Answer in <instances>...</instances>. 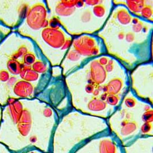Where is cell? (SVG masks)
Wrapping results in <instances>:
<instances>
[{"instance_id":"obj_15","label":"cell","mask_w":153,"mask_h":153,"mask_svg":"<svg viewBox=\"0 0 153 153\" xmlns=\"http://www.w3.org/2000/svg\"><path fill=\"white\" fill-rule=\"evenodd\" d=\"M32 69L38 74L44 73L47 71V66L43 62L37 60L31 66Z\"/></svg>"},{"instance_id":"obj_33","label":"cell","mask_w":153,"mask_h":153,"mask_svg":"<svg viewBox=\"0 0 153 153\" xmlns=\"http://www.w3.org/2000/svg\"><path fill=\"white\" fill-rule=\"evenodd\" d=\"M94 87L92 85V84H89L88 85L86 88H85V90L87 91V92H89V93H91V92H93L94 91Z\"/></svg>"},{"instance_id":"obj_27","label":"cell","mask_w":153,"mask_h":153,"mask_svg":"<svg viewBox=\"0 0 153 153\" xmlns=\"http://www.w3.org/2000/svg\"><path fill=\"white\" fill-rule=\"evenodd\" d=\"M113 68V62L110 60L105 65V70L107 72H111Z\"/></svg>"},{"instance_id":"obj_36","label":"cell","mask_w":153,"mask_h":153,"mask_svg":"<svg viewBox=\"0 0 153 153\" xmlns=\"http://www.w3.org/2000/svg\"><path fill=\"white\" fill-rule=\"evenodd\" d=\"M83 19H84V20H85V19H88V20H89V19H90V13H85V14L83 15Z\"/></svg>"},{"instance_id":"obj_30","label":"cell","mask_w":153,"mask_h":153,"mask_svg":"<svg viewBox=\"0 0 153 153\" xmlns=\"http://www.w3.org/2000/svg\"><path fill=\"white\" fill-rule=\"evenodd\" d=\"M43 114H44V115L45 117H51V116L52 115V110H51L50 108H46V109H45V110H44Z\"/></svg>"},{"instance_id":"obj_12","label":"cell","mask_w":153,"mask_h":153,"mask_svg":"<svg viewBox=\"0 0 153 153\" xmlns=\"http://www.w3.org/2000/svg\"><path fill=\"white\" fill-rule=\"evenodd\" d=\"M127 4L130 10L134 12H141L144 7V2L143 1H128Z\"/></svg>"},{"instance_id":"obj_4","label":"cell","mask_w":153,"mask_h":153,"mask_svg":"<svg viewBox=\"0 0 153 153\" xmlns=\"http://www.w3.org/2000/svg\"><path fill=\"white\" fill-rule=\"evenodd\" d=\"M43 40L53 48L62 47L65 42V37L63 32L57 29L44 28L42 32Z\"/></svg>"},{"instance_id":"obj_24","label":"cell","mask_w":153,"mask_h":153,"mask_svg":"<svg viewBox=\"0 0 153 153\" xmlns=\"http://www.w3.org/2000/svg\"><path fill=\"white\" fill-rule=\"evenodd\" d=\"M125 104L128 107H133L135 106V105L136 104V102L135 100L131 97H128L127 99H126L125 101Z\"/></svg>"},{"instance_id":"obj_28","label":"cell","mask_w":153,"mask_h":153,"mask_svg":"<svg viewBox=\"0 0 153 153\" xmlns=\"http://www.w3.org/2000/svg\"><path fill=\"white\" fill-rule=\"evenodd\" d=\"M51 27L50 28H53V29H56L59 27V22H57L56 20H52L51 21L49 22Z\"/></svg>"},{"instance_id":"obj_18","label":"cell","mask_w":153,"mask_h":153,"mask_svg":"<svg viewBox=\"0 0 153 153\" xmlns=\"http://www.w3.org/2000/svg\"><path fill=\"white\" fill-rule=\"evenodd\" d=\"M12 31L11 29L0 23V43Z\"/></svg>"},{"instance_id":"obj_11","label":"cell","mask_w":153,"mask_h":153,"mask_svg":"<svg viewBox=\"0 0 153 153\" xmlns=\"http://www.w3.org/2000/svg\"><path fill=\"white\" fill-rule=\"evenodd\" d=\"M106 107V104L104 101L97 99L91 100L88 105V108L91 111H99L104 110Z\"/></svg>"},{"instance_id":"obj_23","label":"cell","mask_w":153,"mask_h":153,"mask_svg":"<svg viewBox=\"0 0 153 153\" xmlns=\"http://www.w3.org/2000/svg\"><path fill=\"white\" fill-rule=\"evenodd\" d=\"M68 58L71 60L75 61L80 58V55L75 51H71L68 54Z\"/></svg>"},{"instance_id":"obj_3","label":"cell","mask_w":153,"mask_h":153,"mask_svg":"<svg viewBox=\"0 0 153 153\" xmlns=\"http://www.w3.org/2000/svg\"><path fill=\"white\" fill-rule=\"evenodd\" d=\"M74 46L79 55L85 56L96 55L99 51L94 39L87 36H83L75 40Z\"/></svg>"},{"instance_id":"obj_32","label":"cell","mask_w":153,"mask_h":153,"mask_svg":"<svg viewBox=\"0 0 153 153\" xmlns=\"http://www.w3.org/2000/svg\"><path fill=\"white\" fill-rule=\"evenodd\" d=\"M134 39V36L131 33H128L126 35V40L128 42H131Z\"/></svg>"},{"instance_id":"obj_31","label":"cell","mask_w":153,"mask_h":153,"mask_svg":"<svg viewBox=\"0 0 153 153\" xmlns=\"http://www.w3.org/2000/svg\"><path fill=\"white\" fill-rule=\"evenodd\" d=\"M71 44V40L68 39V40H65L64 43V44H63V46H62V49H65L68 48L70 47Z\"/></svg>"},{"instance_id":"obj_1","label":"cell","mask_w":153,"mask_h":153,"mask_svg":"<svg viewBox=\"0 0 153 153\" xmlns=\"http://www.w3.org/2000/svg\"><path fill=\"white\" fill-rule=\"evenodd\" d=\"M28 9L27 4L22 1L0 0V23L15 30L25 18Z\"/></svg>"},{"instance_id":"obj_19","label":"cell","mask_w":153,"mask_h":153,"mask_svg":"<svg viewBox=\"0 0 153 153\" xmlns=\"http://www.w3.org/2000/svg\"><path fill=\"white\" fill-rule=\"evenodd\" d=\"M107 102L110 105H115L118 104L119 102V97L116 95L109 94L106 97Z\"/></svg>"},{"instance_id":"obj_25","label":"cell","mask_w":153,"mask_h":153,"mask_svg":"<svg viewBox=\"0 0 153 153\" xmlns=\"http://www.w3.org/2000/svg\"><path fill=\"white\" fill-rule=\"evenodd\" d=\"M152 128V126L150 123H145L142 126L141 128V130L143 133H147L149 132Z\"/></svg>"},{"instance_id":"obj_26","label":"cell","mask_w":153,"mask_h":153,"mask_svg":"<svg viewBox=\"0 0 153 153\" xmlns=\"http://www.w3.org/2000/svg\"><path fill=\"white\" fill-rule=\"evenodd\" d=\"M142 27H143V24L141 22H139L138 24H135L133 26V29L135 32H138L142 30Z\"/></svg>"},{"instance_id":"obj_2","label":"cell","mask_w":153,"mask_h":153,"mask_svg":"<svg viewBox=\"0 0 153 153\" xmlns=\"http://www.w3.org/2000/svg\"><path fill=\"white\" fill-rule=\"evenodd\" d=\"M47 12L45 7L41 3H37L28 7L25 16V22L28 27L32 30H39L46 28L48 22L46 20Z\"/></svg>"},{"instance_id":"obj_29","label":"cell","mask_w":153,"mask_h":153,"mask_svg":"<svg viewBox=\"0 0 153 153\" xmlns=\"http://www.w3.org/2000/svg\"><path fill=\"white\" fill-rule=\"evenodd\" d=\"M98 62L101 65L103 66V65H105L107 64L108 61V59L106 57H101Z\"/></svg>"},{"instance_id":"obj_17","label":"cell","mask_w":153,"mask_h":153,"mask_svg":"<svg viewBox=\"0 0 153 153\" xmlns=\"http://www.w3.org/2000/svg\"><path fill=\"white\" fill-rule=\"evenodd\" d=\"M36 58L35 54L32 52L28 51V52L24 56L23 62L24 64L27 66L31 67L32 65L36 61Z\"/></svg>"},{"instance_id":"obj_5","label":"cell","mask_w":153,"mask_h":153,"mask_svg":"<svg viewBox=\"0 0 153 153\" xmlns=\"http://www.w3.org/2000/svg\"><path fill=\"white\" fill-rule=\"evenodd\" d=\"M33 91L34 87L32 84L22 80H19L13 87L10 100L30 97L32 96Z\"/></svg>"},{"instance_id":"obj_21","label":"cell","mask_w":153,"mask_h":153,"mask_svg":"<svg viewBox=\"0 0 153 153\" xmlns=\"http://www.w3.org/2000/svg\"><path fill=\"white\" fill-rule=\"evenodd\" d=\"M93 11L97 17H102L105 13V7L101 5H97L94 8Z\"/></svg>"},{"instance_id":"obj_16","label":"cell","mask_w":153,"mask_h":153,"mask_svg":"<svg viewBox=\"0 0 153 153\" xmlns=\"http://www.w3.org/2000/svg\"><path fill=\"white\" fill-rule=\"evenodd\" d=\"M137 129V125L134 122H127L122 128V134L123 135H127L134 132Z\"/></svg>"},{"instance_id":"obj_14","label":"cell","mask_w":153,"mask_h":153,"mask_svg":"<svg viewBox=\"0 0 153 153\" xmlns=\"http://www.w3.org/2000/svg\"><path fill=\"white\" fill-rule=\"evenodd\" d=\"M75 9L74 7H67L64 6L60 2V4H58L56 7V12L57 13L61 16H68L72 14L74 12Z\"/></svg>"},{"instance_id":"obj_8","label":"cell","mask_w":153,"mask_h":153,"mask_svg":"<svg viewBox=\"0 0 153 153\" xmlns=\"http://www.w3.org/2000/svg\"><path fill=\"white\" fill-rule=\"evenodd\" d=\"M39 77L38 73L32 69L30 66H25L20 74V79L29 83L36 81Z\"/></svg>"},{"instance_id":"obj_9","label":"cell","mask_w":153,"mask_h":153,"mask_svg":"<svg viewBox=\"0 0 153 153\" xmlns=\"http://www.w3.org/2000/svg\"><path fill=\"white\" fill-rule=\"evenodd\" d=\"M122 87V82L120 79L115 78L111 80L105 86V91L106 94L115 95L118 94Z\"/></svg>"},{"instance_id":"obj_34","label":"cell","mask_w":153,"mask_h":153,"mask_svg":"<svg viewBox=\"0 0 153 153\" xmlns=\"http://www.w3.org/2000/svg\"><path fill=\"white\" fill-rule=\"evenodd\" d=\"M85 2L91 5H95L99 2V1H85Z\"/></svg>"},{"instance_id":"obj_22","label":"cell","mask_w":153,"mask_h":153,"mask_svg":"<svg viewBox=\"0 0 153 153\" xmlns=\"http://www.w3.org/2000/svg\"><path fill=\"white\" fill-rule=\"evenodd\" d=\"M142 118L143 121H145L146 123H150L153 121V111H146L142 117Z\"/></svg>"},{"instance_id":"obj_13","label":"cell","mask_w":153,"mask_h":153,"mask_svg":"<svg viewBox=\"0 0 153 153\" xmlns=\"http://www.w3.org/2000/svg\"><path fill=\"white\" fill-rule=\"evenodd\" d=\"M117 17L119 22L125 25L128 24L131 20L130 15L125 9L119 10L117 13Z\"/></svg>"},{"instance_id":"obj_35","label":"cell","mask_w":153,"mask_h":153,"mask_svg":"<svg viewBox=\"0 0 153 153\" xmlns=\"http://www.w3.org/2000/svg\"><path fill=\"white\" fill-rule=\"evenodd\" d=\"M83 1H75V6H76L77 7H81L83 5Z\"/></svg>"},{"instance_id":"obj_20","label":"cell","mask_w":153,"mask_h":153,"mask_svg":"<svg viewBox=\"0 0 153 153\" xmlns=\"http://www.w3.org/2000/svg\"><path fill=\"white\" fill-rule=\"evenodd\" d=\"M142 14L144 17L146 18H150L151 16L153 14V10L152 8L150 7V6H146L143 7V9L141 10Z\"/></svg>"},{"instance_id":"obj_7","label":"cell","mask_w":153,"mask_h":153,"mask_svg":"<svg viewBox=\"0 0 153 153\" xmlns=\"http://www.w3.org/2000/svg\"><path fill=\"white\" fill-rule=\"evenodd\" d=\"M91 75L93 82L95 83L99 84L104 82L106 77V71L98 60H95L91 63Z\"/></svg>"},{"instance_id":"obj_10","label":"cell","mask_w":153,"mask_h":153,"mask_svg":"<svg viewBox=\"0 0 153 153\" xmlns=\"http://www.w3.org/2000/svg\"><path fill=\"white\" fill-rule=\"evenodd\" d=\"M115 145L110 140L104 139L101 141L99 146V153H115Z\"/></svg>"},{"instance_id":"obj_6","label":"cell","mask_w":153,"mask_h":153,"mask_svg":"<svg viewBox=\"0 0 153 153\" xmlns=\"http://www.w3.org/2000/svg\"><path fill=\"white\" fill-rule=\"evenodd\" d=\"M17 123V127L21 134L25 136L28 134L32 126L31 115L27 108H22L21 114L16 119L13 120Z\"/></svg>"}]
</instances>
